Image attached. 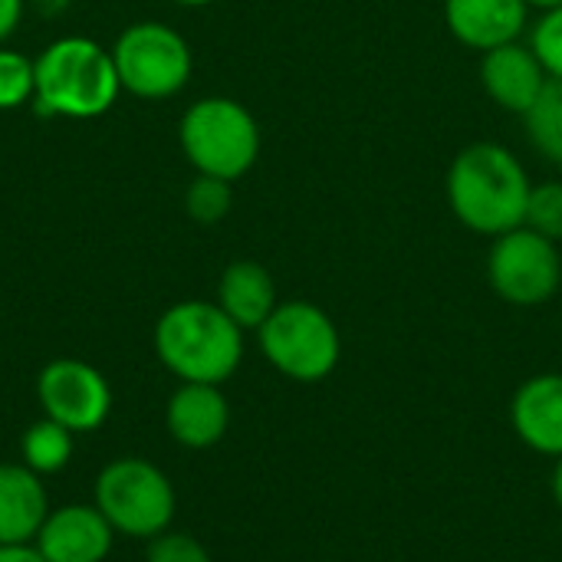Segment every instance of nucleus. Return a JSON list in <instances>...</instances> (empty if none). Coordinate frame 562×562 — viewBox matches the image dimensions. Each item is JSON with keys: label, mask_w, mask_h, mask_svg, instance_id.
I'll return each instance as SVG.
<instances>
[{"label": "nucleus", "mask_w": 562, "mask_h": 562, "mask_svg": "<svg viewBox=\"0 0 562 562\" xmlns=\"http://www.w3.org/2000/svg\"><path fill=\"white\" fill-rule=\"evenodd\" d=\"M23 16V0H0V43L20 26Z\"/></svg>", "instance_id": "nucleus-24"}, {"label": "nucleus", "mask_w": 562, "mask_h": 562, "mask_svg": "<svg viewBox=\"0 0 562 562\" xmlns=\"http://www.w3.org/2000/svg\"><path fill=\"white\" fill-rule=\"evenodd\" d=\"M530 7H537V10H550V7H560L562 0H527Z\"/></svg>", "instance_id": "nucleus-27"}, {"label": "nucleus", "mask_w": 562, "mask_h": 562, "mask_svg": "<svg viewBox=\"0 0 562 562\" xmlns=\"http://www.w3.org/2000/svg\"><path fill=\"white\" fill-rule=\"evenodd\" d=\"M547 79L550 76H547L543 63L537 59V53L530 49V43H520V40L487 49L481 59V82H484L487 95L501 109L517 112V115H524L537 102Z\"/></svg>", "instance_id": "nucleus-12"}, {"label": "nucleus", "mask_w": 562, "mask_h": 562, "mask_svg": "<svg viewBox=\"0 0 562 562\" xmlns=\"http://www.w3.org/2000/svg\"><path fill=\"white\" fill-rule=\"evenodd\" d=\"M112 63L125 92L138 99H168L191 79L188 40L158 20L132 23L112 46Z\"/></svg>", "instance_id": "nucleus-7"}, {"label": "nucleus", "mask_w": 562, "mask_h": 562, "mask_svg": "<svg viewBox=\"0 0 562 562\" xmlns=\"http://www.w3.org/2000/svg\"><path fill=\"white\" fill-rule=\"evenodd\" d=\"M115 530L95 504L49 510L33 547L46 562H102L112 553Z\"/></svg>", "instance_id": "nucleus-10"}, {"label": "nucleus", "mask_w": 562, "mask_h": 562, "mask_svg": "<svg viewBox=\"0 0 562 562\" xmlns=\"http://www.w3.org/2000/svg\"><path fill=\"white\" fill-rule=\"evenodd\" d=\"M527 16V0H445V23L451 36L481 53L520 40Z\"/></svg>", "instance_id": "nucleus-11"}, {"label": "nucleus", "mask_w": 562, "mask_h": 562, "mask_svg": "<svg viewBox=\"0 0 562 562\" xmlns=\"http://www.w3.org/2000/svg\"><path fill=\"white\" fill-rule=\"evenodd\" d=\"M72 431L43 418L36 425L26 428L23 441H20V454H23V464L33 471V474H59L69 458H72Z\"/></svg>", "instance_id": "nucleus-17"}, {"label": "nucleus", "mask_w": 562, "mask_h": 562, "mask_svg": "<svg viewBox=\"0 0 562 562\" xmlns=\"http://www.w3.org/2000/svg\"><path fill=\"white\" fill-rule=\"evenodd\" d=\"M145 562H211L207 550L188 537V533H158L155 540H148V553Z\"/></svg>", "instance_id": "nucleus-23"}, {"label": "nucleus", "mask_w": 562, "mask_h": 562, "mask_svg": "<svg viewBox=\"0 0 562 562\" xmlns=\"http://www.w3.org/2000/svg\"><path fill=\"white\" fill-rule=\"evenodd\" d=\"M445 191L454 217L468 231L501 237L514 227H524L533 184L510 148L497 142H477L458 151L448 168Z\"/></svg>", "instance_id": "nucleus-1"}, {"label": "nucleus", "mask_w": 562, "mask_h": 562, "mask_svg": "<svg viewBox=\"0 0 562 562\" xmlns=\"http://www.w3.org/2000/svg\"><path fill=\"white\" fill-rule=\"evenodd\" d=\"M36 92V69L16 49H0V112L20 109Z\"/></svg>", "instance_id": "nucleus-20"}, {"label": "nucleus", "mask_w": 562, "mask_h": 562, "mask_svg": "<svg viewBox=\"0 0 562 562\" xmlns=\"http://www.w3.org/2000/svg\"><path fill=\"white\" fill-rule=\"evenodd\" d=\"M524 122L533 148L553 165H562V79H547L537 102L524 112Z\"/></svg>", "instance_id": "nucleus-18"}, {"label": "nucleus", "mask_w": 562, "mask_h": 562, "mask_svg": "<svg viewBox=\"0 0 562 562\" xmlns=\"http://www.w3.org/2000/svg\"><path fill=\"white\" fill-rule=\"evenodd\" d=\"M175 3H181V7H207L214 0H175Z\"/></svg>", "instance_id": "nucleus-28"}, {"label": "nucleus", "mask_w": 562, "mask_h": 562, "mask_svg": "<svg viewBox=\"0 0 562 562\" xmlns=\"http://www.w3.org/2000/svg\"><path fill=\"white\" fill-rule=\"evenodd\" d=\"M155 352L181 382L221 385L244 359V329L217 303L184 300L155 323Z\"/></svg>", "instance_id": "nucleus-2"}, {"label": "nucleus", "mask_w": 562, "mask_h": 562, "mask_svg": "<svg viewBox=\"0 0 562 562\" xmlns=\"http://www.w3.org/2000/svg\"><path fill=\"white\" fill-rule=\"evenodd\" d=\"M165 425L178 445H184L191 451H204V448H214L227 435L231 405H227L221 385L184 382L168 398Z\"/></svg>", "instance_id": "nucleus-14"}, {"label": "nucleus", "mask_w": 562, "mask_h": 562, "mask_svg": "<svg viewBox=\"0 0 562 562\" xmlns=\"http://www.w3.org/2000/svg\"><path fill=\"white\" fill-rule=\"evenodd\" d=\"M553 501L562 507V458H557V468H553Z\"/></svg>", "instance_id": "nucleus-26"}, {"label": "nucleus", "mask_w": 562, "mask_h": 562, "mask_svg": "<svg viewBox=\"0 0 562 562\" xmlns=\"http://www.w3.org/2000/svg\"><path fill=\"white\" fill-rule=\"evenodd\" d=\"M43 418L69 428L72 435L95 431L112 412V389L99 369L79 359H56L36 379Z\"/></svg>", "instance_id": "nucleus-9"}, {"label": "nucleus", "mask_w": 562, "mask_h": 562, "mask_svg": "<svg viewBox=\"0 0 562 562\" xmlns=\"http://www.w3.org/2000/svg\"><path fill=\"white\" fill-rule=\"evenodd\" d=\"M234 204V191L231 181L214 178V175H198L184 194V207L198 224H217L231 214Z\"/></svg>", "instance_id": "nucleus-19"}, {"label": "nucleus", "mask_w": 562, "mask_h": 562, "mask_svg": "<svg viewBox=\"0 0 562 562\" xmlns=\"http://www.w3.org/2000/svg\"><path fill=\"white\" fill-rule=\"evenodd\" d=\"M530 49L537 53L550 79H562V3L540 13L530 33Z\"/></svg>", "instance_id": "nucleus-22"}, {"label": "nucleus", "mask_w": 562, "mask_h": 562, "mask_svg": "<svg viewBox=\"0 0 562 562\" xmlns=\"http://www.w3.org/2000/svg\"><path fill=\"white\" fill-rule=\"evenodd\" d=\"M49 517V497L26 464H0V547L33 543Z\"/></svg>", "instance_id": "nucleus-15"}, {"label": "nucleus", "mask_w": 562, "mask_h": 562, "mask_svg": "<svg viewBox=\"0 0 562 562\" xmlns=\"http://www.w3.org/2000/svg\"><path fill=\"white\" fill-rule=\"evenodd\" d=\"M527 227H533L537 234L550 237L553 244L562 240V181H543L533 184L530 191V204H527Z\"/></svg>", "instance_id": "nucleus-21"}, {"label": "nucleus", "mask_w": 562, "mask_h": 562, "mask_svg": "<svg viewBox=\"0 0 562 562\" xmlns=\"http://www.w3.org/2000/svg\"><path fill=\"white\" fill-rule=\"evenodd\" d=\"M92 504L109 527L132 540H155L175 520V487L145 458H119L95 477Z\"/></svg>", "instance_id": "nucleus-6"}, {"label": "nucleus", "mask_w": 562, "mask_h": 562, "mask_svg": "<svg viewBox=\"0 0 562 562\" xmlns=\"http://www.w3.org/2000/svg\"><path fill=\"white\" fill-rule=\"evenodd\" d=\"M487 280L494 293L514 306H540L557 296L562 283V257L557 244L533 227H514L494 237L487 257Z\"/></svg>", "instance_id": "nucleus-8"}, {"label": "nucleus", "mask_w": 562, "mask_h": 562, "mask_svg": "<svg viewBox=\"0 0 562 562\" xmlns=\"http://www.w3.org/2000/svg\"><path fill=\"white\" fill-rule=\"evenodd\" d=\"M510 422L527 448L562 458V375L547 372L527 379L510 402Z\"/></svg>", "instance_id": "nucleus-13"}, {"label": "nucleus", "mask_w": 562, "mask_h": 562, "mask_svg": "<svg viewBox=\"0 0 562 562\" xmlns=\"http://www.w3.org/2000/svg\"><path fill=\"white\" fill-rule=\"evenodd\" d=\"M178 138L184 158L198 168V175H214L224 181H237L247 175L260 155V128L257 119L227 95L198 99L178 125Z\"/></svg>", "instance_id": "nucleus-4"}, {"label": "nucleus", "mask_w": 562, "mask_h": 562, "mask_svg": "<svg viewBox=\"0 0 562 562\" xmlns=\"http://www.w3.org/2000/svg\"><path fill=\"white\" fill-rule=\"evenodd\" d=\"M257 336L267 362L280 375L306 385L333 375L342 356V339L333 316L306 300L277 303Z\"/></svg>", "instance_id": "nucleus-5"}, {"label": "nucleus", "mask_w": 562, "mask_h": 562, "mask_svg": "<svg viewBox=\"0 0 562 562\" xmlns=\"http://www.w3.org/2000/svg\"><path fill=\"white\" fill-rule=\"evenodd\" d=\"M36 105L46 115L63 119H99L105 115L119 92V72L112 49H102L89 36H63L49 43L36 59Z\"/></svg>", "instance_id": "nucleus-3"}, {"label": "nucleus", "mask_w": 562, "mask_h": 562, "mask_svg": "<svg viewBox=\"0 0 562 562\" xmlns=\"http://www.w3.org/2000/svg\"><path fill=\"white\" fill-rule=\"evenodd\" d=\"M0 562H46L33 543H16V547H0Z\"/></svg>", "instance_id": "nucleus-25"}, {"label": "nucleus", "mask_w": 562, "mask_h": 562, "mask_svg": "<svg viewBox=\"0 0 562 562\" xmlns=\"http://www.w3.org/2000/svg\"><path fill=\"white\" fill-rule=\"evenodd\" d=\"M217 306L240 329H260L267 316L277 310V283L270 270L254 260L231 263L217 283Z\"/></svg>", "instance_id": "nucleus-16"}]
</instances>
